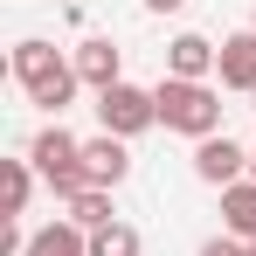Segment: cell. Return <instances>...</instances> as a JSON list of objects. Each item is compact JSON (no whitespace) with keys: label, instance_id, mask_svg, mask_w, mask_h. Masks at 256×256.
<instances>
[{"label":"cell","instance_id":"1","mask_svg":"<svg viewBox=\"0 0 256 256\" xmlns=\"http://www.w3.org/2000/svg\"><path fill=\"white\" fill-rule=\"evenodd\" d=\"M7 70H14V84L28 90V104H42V111H70L76 104V90H84V76H76V56H62L56 42H42V35H21L14 42V56H7Z\"/></svg>","mask_w":256,"mask_h":256},{"label":"cell","instance_id":"2","mask_svg":"<svg viewBox=\"0 0 256 256\" xmlns=\"http://www.w3.org/2000/svg\"><path fill=\"white\" fill-rule=\"evenodd\" d=\"M152 104H160V125L180 132V138H214L222 132V90L214 84H187V76H160L152 84Z\"/></svg>","mask_w":256,"mask_h":256},{"label":"cell","instance_id":"3","mask_svg":"<svg viewBox=\"0 0 256 256\" xmlns=\"http://www.w3.org/2000/svg\"><path fill=\"white\" fill-rule=\"evenodd\" d=\"M28 160H35L42 187L62 201V208L90 187V173H84V138H76V132H62V125H42V132H35V138H28Z\"/></svg>","mask_w":256,"mask_h":256},{"label":"cell","instance_id":"4","mask_svg":"<svg viewBox=\"0 0 256 256\" xmlns=\"http://www.w3.org/2000/svg\"><path fill=\"white\" fill-rule=\"evenodd\" d=\"M97 125L111 138H138V132L160 125V104H152V90H138V84H111V90H97Z\"/></svg>","mask_w":256,"mask_h":256},{"label":"cell","instance_id":"5","mask_svg":"<svg viewBox=\"0 0 256 256\" xmlns=\"http://www.w3.org/2000/svg\"><path fill=\"white\" fill-rule=\"evenodd\" d=\"M194 180H208L214 194H222V187L250 180V152H242L228 132H214V138H201V146H194Z\"/></svg>","mask_w":256,"mask_h":256},{"label":"cell","instance_id":"6","mask_svg":"<svg viewBox=\"0 0 256 256\" xmlns=\"http://www.w3.org/2000/svg\"><path fill=\"white\" fill-rule=\"evenodd\" d=\"M76 76H84V90H111V84H125V48L111 42V35L76 42Z\"/></svg>","mask_w":256,"mask_h":256},{"label":"cell","instance_id":"7","mask_svg":"<svg viewBox=\"0 0 256 256\" xmlns=\"http://www.w3.org/2000/svg\"><path fill=\"white\" fill-rule=\"evenodd\" d=\"M214 62H222V42H208V35H173V42H166V76L208 84Z\"/></svg>","mask_w":256,"mask_h":256},{"label":"cell","instance_id":"8","mask_svg":"<svg viewBox=\"0 0 256 256\" xmlns=\"http://www.w3.org/2000/svg\"><path fill=\"white\" fill-rule=\"evenodd\" d=\"M84 173H90V187H118V180L132 173V146H125V138H111V132L84 138Z\"/></svg>","mask_w":256,"mask_h":256},{"label":"cell","instance_id":"9","mask_svg":"<svg viewBox=\"0 0 256 256\" xmlns=\"http://www.w3.org/2000/svg\"><path fill=\"white\" fill-rule=\"evenodd\" d=\"M214 76H222V90H250V97H256V28L222 35V62H214Z\"/></svg>","mask_w":256,"mask_h":256},{"label":"cell","instance_id":"10","mask_svg":"<svg viewBox=\"0 0 256 256\" xmlns=\"http://www.w3.org/2000/svg\"><path fill=\"white\" fill-rule=\"evenodd\" d=\"M222 236H236V242H256V180H236V187H222Z\"/></svg>","mask_w":256,"mask_h":256},{"label":"cell","instance_id":"11","mask_svg":"<svg viewBox=\"0 0 256 256\" xmlns=\"http://www.w3.org/2000/svg\"><path fill=\"white\" fill-rule=\"evenodd\" d=\"M21 256H90V236L70 222V214H56L48 228H35V236H28V250H21Z\"/></svg>","mask_w":256,"mask_h":256},{"label":"cell","instance_id":"12","mask_svg":"<svg viewBox=\"0 0 256 256\" xmlns=\"http://www.w3.org/2000/svg\"><path fill=\"white\" fill-rule=\"evenodd\" d=\"M62 214H70L84 236H97V228H111V222H118V201H111V187H84V194H76Z\"/></svg>","mask_w":256,"mask_h":256},{"label":"cell","instance_id":"13","mask_svg":"<svg viewBox=\"0 0 256 256\" xmlns=\"http://www.w3.org/2000/svg\"><path fill=\"white\" fill-rule=\"evenodd\" d=\"M35 160H0V187H7V222H21L28 214V194H35Z\"/></svg>","mask_w":256,"mask_h":256},{"label":"cell","instance_id":"14","mask_svg":"<svg viewBox=\"0 0 256 256\" xmlns=\"http://www.w3.org/2000/svg\"><path fill=\"white\" fill-rule=\"evenodd\" d=\"M90 256H146V242H138V228H132V222H111V228H97V236H90Z\"/></svg>","mask_w":256,"mask_h":256},{"label":"cell","instance_id":"15","mask_svg":"<svg viewBox=\"0 0 256 256\" xmlns=\"http://www.w3.org/2000/svg\"><path fill=\"white\" fill-rule=\"evenodd\" d=\"M201 256H242V242H236V236H208V242H201Z\"/></svg>","mask_w":256,"mask_h":256},{"label":"cell","instance_id":"16","mask_svg":"<svg viewBox=\"0 0 256 256\" xmlns=\"http://www.w3.org/2000/svg\"><path fill=\"white\" fill-rule=\"evenodd\" d=\"M187 0H146V14H180Z\"/></svg>","mask_w":256,"mask_h":256},{"label":"cell","instance_id":"17","mask_svg":"<svg viewBox=\"0 0 256 256\" xmlns=\"http://www.w3.org/2000/svg\"><path fill=\"white\" fill-rule=\"evenodd\" d=\"M250 180H256V146H250Z\"/></svg>","mask_w":256,"mask_h":256},{"label":"cell","instance_id":"18","mask_svg":"<svg viewBox=\"0 0 256 256\" xmlns=\"http://www.w3.org/2000/svg\"><path fill=\"white\" fill-rule=\"evenodd\" d=\"M242 256H256V242H242Z\"/></svg>","mask_w":256,"mask_h":256},{"label":"cell","instance_id":"19","mask_svg":"<svg viewBox=\"0 0 256 256\" xmlns=\"http://www.w3.org/2000/svg\"><path fill=\"white\" fill-rule=\"evenodd\" d=\"M250 111H256V97H250Z\"/></svg>","mask_w":256,"mask_h":256},{"label":"cell","instance_id":"20","mask_svg":"<svg viewBox=\"0 0 256 256\" xmlns=\"http://www.w3.org/2000/svg\"><path fill=\"white\" fill-rule=\"evenodd\" d=\"M250 28H256V21H250Z\"/></svg>","mask_w":256,"mask_h":256}]
</instances>
